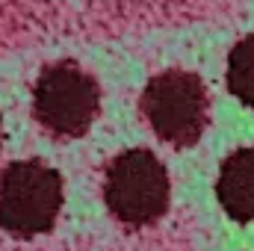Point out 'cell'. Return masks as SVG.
<instances>
[{
    "label": "cell",
    "instance_id": "cell-3",
    "mask_svg": "<svg viewBox=\"0 0 254 251\" xmlns=\"http://www.w3.org/2000/svg\"><path fill=\"white\" fill-rule=\"evenodd\" d=\"M139 110L163 142L190 148L207 127V89L192 71H163L148 80Z\"/></svg>",
    "mask_w": 254,
    "mask_h": 251
},
{
    "label": "cell",
    "instance_id": "cell-6",
    "mask_svg": "<svg viewBox=\"0 0 254 251\" xmlns=\"http://www.w3.org/2000/svg\"><path fill=\"white\" fill-rule=\"evenodd\" d=\"M228 89L240 104L254 107V33L240 39L228 54Z\"/></svg>",
    "mask_w": 254,
    "mask_h": 251
},
{
    "label": "cell",
    "instance_id": "cell-4",
    "mask_svg": "<svg viewBox=\"0 0 254 251\" xmlns=\"http://www.w3.org/2000/svg\"><path fill=\"white\" fill-rule=\"evenodd\" d=\"M101 110L98 80L74 63L48 65L33 86V113L54 136H83Z\"/></svg>",
    "mask_w": 254,
    "mask_h": 251
},
{
    "label": "cell",
    "instance_id": "cell-1",
    "mask_svg": "<svg viewBox=\"0 0 254 251\" xmlns=\"http://www.w3.org/2000/svg\"><path fill=\"white\" fill-rule=\"evenodd\" d=\"M63 207V178L42 160H18L0 172V228L30 240L48 234Z\"/></svg>",
    "mask_w": 254,
    "mask_h": 251
},
{
    "label": "cell",
    "instance_id": "cell-2",
    "mask_svg": "<svg viewBox=\"0 0 254 251\" xmlns=\"http://www.w3.org/2000/svg\"><path fill=\"white\" fill-rule=\"evenodd\" d=\"M169 172L151 151L130 148L110 163L104 181V201L119 222L130 228L151 225L169 210Z\"/></svg>",
    "mask_w": 254,
    "mask_h": 251
},
{
    "label": "cell",
    "instance_id": "cell-5",
    "mask_svg": "<svg viewBox=\"0 0 254 251\" xmlns=\"http://www.w3.org/2000/svg\"><path fill=\"white\" fill-rule=\"evenodd\" d=\"M216 198L234 222H254V148H240L222 163Z\"/></svg>",
    "mask_w": 254,
    "mask_h": 251
},
{
    "label": "cell",
    "instance_id": "cell-7",
    "mask_svg": "<svg viewBox=\"0 0 254 251\" xmlns=\"http://www.w3.org/2000/svg\"><path fill=\"white\" fill-rule=\"evenodd\" d=\"M0 145H3V119H0Z\"/></svg>",
    "mask_w": 254,
    "mask_h": 251
}]
</instances>
